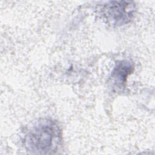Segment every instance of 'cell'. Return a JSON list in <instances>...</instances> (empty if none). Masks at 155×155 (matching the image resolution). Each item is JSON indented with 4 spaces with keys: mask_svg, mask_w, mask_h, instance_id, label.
<instances>
[{
    "mask_svg": "<svg viewBox=\"0 0 155 155\" xmlns=\"http://www.w3.org/2000/svg\"><path fill=\"white\" fill-rule=\"evenodd\" d=\"M133 70V65L128 61H122L116 65L111 74L114 87L122 91L125 86L127 78Z\"/></svg>",
    "mask_w": 155,
    "mask_h": 155,
    "instance_id": "obj_3",
    "label": "cell"
},
{
    "mask_svg": "<svg viewBox=\"0 0 155 155\" xmlns=\"http://www.w3.org/2000/svg\"><path fill=\"white\" fill-rule=\"evenodd\" d=\"M104 15L112 24L120 25L132 18L134 5L130 1H111L104 8Z\"/></svg>",
    "mask_w": 155,
    "mask_h": 155,
    "instance_id": "obj_2",
    "label": "cell"
},
{
    "mask_svg": "<svg viewBox=\"0 0 155 155\" xmlns=\"http://www.w3.org/2000/svg\"><path fill=\"white\" fill-rule=\"evenodd\" d=\"M61 136V130L54 122L43 120L29 131L25 143L27 148L34 153L48 154L57 148Z\"/></svg>",
    "mask_w": 155,
    "mask_h": 155,
    "instance_id": "obj_1",
    "label": "cell"
}]
</instances>
